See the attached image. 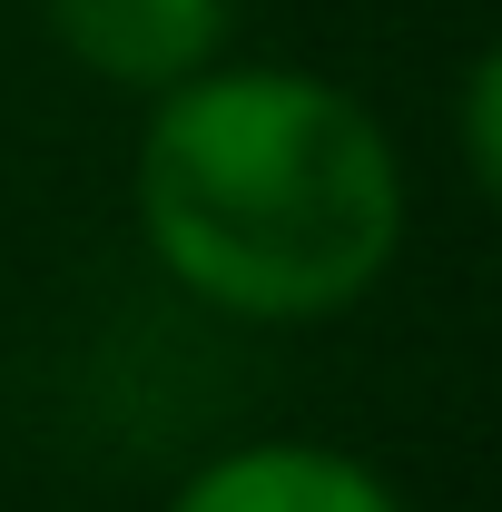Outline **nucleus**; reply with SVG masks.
<instances>
[{
    "mask_svg": "<svg viewBox=\"0 0 502 512\" xmlns=\"http://www.w3.org/2000/svg\"><path fill=\"white\" fill-rule=\"evenodd\" d=\"M148 266L227 325H335L414 227L404 148L365 89L306 60H207L148 99L128 148Z\"/></svg>",
    "mask_w": 502,
    "mask_h": 512,
    "instance_id": "obj_1",
    "label": "nucleus"
},
{
    "mask_svg": "<svg viewBox=\"0 0 502 512\" xmlns=\"http://www.w3.org/2000/svg\"><path fill=\"white\" fill-rule=\"evenodd\" d=\"M158 512H414L394 493V473H375L365 453L315 444V434H256L178 473V493Z\"/></svg>",
    "mask_w": 502,
    "mask_h": 512,
    "instance_id": "obj_2",
    "label": "nucleus"
},
{
    "mask_svg": "<svg viewBox=\"0 0 502 512\" xmlns=\"http://www.w3.org/2000/svg\"><path fill=\"white\" fill-rule=\"evenodd\" d=\"M40 10L69 60L128 99H158L188 69L227 60V20H237V0H40Z\"/></svg>",
    "mask_w": 502,
    "mask_h": 512,
    "instance_id": "obj_3",
    "label": "nucleus"
},
{
    "mask_svg": "<svg viewBox=\"0 0 502 512\" xmlns=\"http://www.w3.org/2000/svg\"><path fill=\"white\" fill-rule=\"evenodd\" d=\"M453 158H463V178H473V197L502 217V30L473 50V69H463V89H453Z\"/></svg>",
    "mask_w": 502,
    "mask_h": 512,
    "instance_id": "obj_4",
    "label": "nucleus"
}]
</instances>
